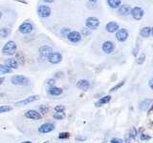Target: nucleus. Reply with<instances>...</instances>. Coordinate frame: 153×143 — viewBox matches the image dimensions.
<instances>
[{"mask_svg":"<svg viewBox=\"0 0 153 143\" xmlns=\"http://www.w3.org/2000/svg\"><path fill=\"white\" fill-rule=\"evenodd\" d=\"M46 84L48 87H53V86H55L56 84V80L54 78H48L46 80Z\"/></svg>","mask_w":153,"mask_h":143,"instance_id":"37","label":"nucleus"},{"mask_svg":"<svg viewBox=\"0 0 153 143\" xmlns=\"http://www.w3.org/2000/svg\"><path fill=\"white\" fill-rule=\"evenodd\" d=\"M24 116L28 119H32V120H39L42 117L41 114L38 112H36V110H28V111L24 114Z\"/></svg>","mask_w":153,"mask_h":143,"instance_id":"11","label":"nucleus"},{"mask_svg":"<svg viewBox=\"0 0 153 143\" xmlns=\"http://www.w3.org/2000/svg\"><path fill=\"white\" fill-rule=\"evenodd\" d=\"M16 51H17V46L16 44V42L13 40L7 41L2 48V54L5 55H9V56L16 55Z\"/></svg>","mask_w":153,"mask_h":143,"instance_id":"1","label":"nucleus"},{"mask_svg":"<svg viewBox=\"0 0 153 143\" xmlns=\"http://www.w3.org/2000/svg\"><path fill=\"white\" fill-rule=\"evenodd\" d=\"M13 107L10 106V105H2L0 106V114H3V113H8L10 111H12Z\"/></svg>","mask_w":153,"mask_h":143,"instance_id":"27","label":"nucleus"},{"mask_svg":"<svg viewBox=\"0 0 153 143\" xmlns=\"http://www.w3.org/2000/svg\"><path fill=\"white\" fill-rule=\"evenodd\" d=\"M4 81H5V77L4 76H1V77H0V85H2L4 83Z\"/></svg>","mask_w":153,"mask_h":143,"instance_id":"43","label":"nucleus"},{"mask_svg":"<svg viewBox=\"0 0 153 143\" xmlns=\"http://www.w3.org/2000/svg\"><path fill=\"white\" fill-rule=\"evenodd\" d=\"M71 32V29L69 28H62L61 30H60V35L63 36V37H66L67 35H68V33Z\"/></svg>","mask_w":153,"mask_h":143,"instance_id":"32","label":"nucleus"},{"mask_svg":"<svg viewBox=\"0 0 153 143\" xmlns=\"http://www.w3.org/2000/svg\"><path fill=\"white\" fill-rule=\"evenodd\" d=\"M13 73V70L9 69L7 66L4 64H0V74H11Z\"/></svg>","mask_w":153,"mask_h":143,"instance_id":"25","label":"nucleus"},{"mask_svg":"<svg viewBox=\"0 0 153 143\" xmlns=\"http://www.w3.org/2000/svg\"><path fill=\"white\" fill-rule=\"evenodd\" d=\"M130 14L135 20H141L143 16V14H145V12H143V10L141 7H135L131 10Z\"/></svg>","mask_w":153,"mask_h":143,"instance_id":"12","label":"nucleus"},{"mask_svg":"<svg viewBox=\"0 0 153 143\" xmlns=\"http://www.w3.org/2000/svg\"><path fill=\"white\" fill-rule=\"evenodd\" d=\"M76 88L83 91V92H86L90 88V82L87 79H79L76 82Z\"/></svg>","mask_w":153,"mask_h":143,"instance_id":"19","label":"nucleus"},{"mask_svg":"<svg viewBox=\"0 0 153 143\" xmlns=\"http://www.w3.org/2000/svg\"><path fill=\"white\" fill-rule=\"evenodd\" d=\"M131 10L132 8L129 6V5H121L119 8H118V13L120 15H123V16H127L130 14L131 13Z\"/></svg>","mask_w":153,"mask_h":143,"instance_id":"16","label":"nucleus"},{"mask_svg":"<svg viewBox=\"0 0 153 143\" xmlns=\"http://www.w3.org/2000/svg\"><path fill=\"white\" fill-rule=\"evenodd\" d=\"M102 49L103 51L104 54H106V55H109V54H111V52L114 51L115 49V45H114V43L112 41H104L102 43Z\"/></svg>","mask_w":153,"mask_h":143,"instance_id":"14","label":"nucleus"},{"mask_svg":"<svg viewBox=\"0 0 153 143\" xmlns=\"http://www.w3.org/2000/svg\"><path fill=\"white\" fill-rule=\"evenodd\" d=\"M152 103H153V100L151 98H146L140 103V105H139V109H140L141 111H143V112H146L150 108Z\"/></svg>","mask_w":153,"mask_h":143,"instance_id":"18","label":"nucleus"},{"mask_svg":"<svg viewBox=\"0 0 153 143\" xmlns=\"http://www.w3.org/2000/svg\"><path fill=\"white\" fill-rule=\"evenodd\" d=\"M38 99H39V97H38V95H31V97H27L25 99L16 102V103H14V105L17 106V107H19V106H26V105L35 102V101H36V100H38Z\"/></svg>","mask_w":153,"mask_h":143,"instance_id":"10","label":"nucleus"},{"mask_svg":"<svg viewBox=\"0 0 153 143\" xmlns=\"http://www.w3.org/2000/svg\"><path fill=\"white\" fill-rule=\"evenodd\" d=\"M88 1H90V2H93V3H95V2H97L98 0H88Z\"/></svg>","mask_w":153,"mask_h":143,"instance_id":"47","label":"nucleus"},{"mask_svg":"<svg viewBox=\"0 0 153 143\" xmlns=\"http://www.w3.org/2000/svg\"><path fill=\"white\" fill-rule=\"evenodd\" d=\"M111 143H123V141L121 139V138H118V137H114L112 138L111 140H110Z\"/></svg>","mask_w":153,"mask_h":143,"instance_id":"38","label":"nucleus"},{"mask_svg":"<svg viewBox=\"0 0 153 143\" xmlns=\"http://www.w3.org/2000/svg\"><path fill=\"white\" fill-rule=\"evenodd\" d=\"M100 24V19L95 17V16H90V17H87L85 20V27L88 28L89 30H96V29H98L99 26Z\"/></svg>","mask_w":153,"mask_h":143,"instance_id":"4","label":"nucleus"},{"mask_svg":"<svg viewBox=\"0 0 153 143\" xmlns=\"http://www.w3.org/2000/svg\"><path fill=\"white\" fill-rule=\"evenodd\" d=\"M116 38L120 42H124L128 38V32L126 29H119L116 32Z\"/></svg>","mask_w":153,"mask_h":143,"instance_id":"13","label":"nucleus"},{"mask_svg":"<svg viewBox=\"0 0 153 143\" xmlns=\"http://www.w3.org/2000/svg\"><path fill=\"white\" fill-rule=\"evenodd\" d=\"M43 143H49V141L47 140V141H44V142H43Z\"/></svg>","mask_w":153,"mask_h":143,"instance_id":"49","label":"nucleus"},{"mask_svg":"<svg viewBox=\"0 0 153 143\" xmlns=\"http://www.w3.org/2000/svg\"><path fill=\"white\" fill-rule=\"evenodd\" d=\"M36 12H37V14L39 17L48 18L49 16H51L52 9L50 6H48L46 4H40V5H38L36 8Z\"/></svg>","mask_w":153,"mask_h":143,"instance_id":"2","label":"nucleus"},{"mask_svg":"<svg viewBox=\"0 0 153 143\" xmlns=\"http://www.w3.org/2000/svg\"><path fill=\"white\" fill-rule=\"evenodd\" d=\"M140 35L143 37H149V35H151V28L150 27H143L140 32Z\"/></svg>","mask_w":153,"mask_h":143,"instance_id":"24","label":"nucleus"},{"mask_svg":"<svg viewBox=\"0 0 153 143\" xmlns=\"http://www.w3.org/2000/svg\"><path fill=\"white\" fill-rule=\"evenodd\" d=\"M38 109H39V114H46L48 112H49V107H48L47 106V105H44V104H43V105H40V106H39V108H38Z\"/></svg>","mask_w":153,"mask_h":143,"instance_id":"28","label":"nucleus"},{"mask_svg":"<svg viewBox=\"0 0 153 143\" xmlns=\"http://www.w3.org/2000/svg\"><path fill=\"white\" fill-rule=\"evenodd\" d=\"M145 60H146V55L142 54L140 56L138 57V59H137V63H138L139 65H141V64H143V62H145Z\"/></svg>","mask_w":153,"mask_h":143,"instance_id":"36","label":"nucleus"},{"mask_svg":"<svg viewBox=\"0 0 153 143\" xmlns=\"http://www.w3.org/2000/svg\"><path fill=\"white\" fill-rule=\"evenodd\" d=\"M5 66H7L9 69L11 70H16L18 68V62L16 58L13 57H9L5 60Z\"/></svg>","mask_w":153,"mask_h":143,"instance_id":"17","label":"nucleus"},{"mask_svg":"<svg viewBox=\"0 0 153 143\" xmlns=\"http://www.w3.org/2000/svg\"><path fill=\"white\" fill-rule=\"evenodd\" d=\"M70 137V133L68 132H61L59 135V139H67Z\"/></svg>","mask_w":153,"mask_h":143,"instance_id":"31","label":"nucleus"},{"mask_svg":"<svg viewBox=\"0 0 153 143\" xmlns=\"http://www.w3.org/2000/svg\"><path fill=\"white\" fill-rule=\"evenodd\" d=\"M64 114L63 113H55L54 116H53V117H54V119H56V120H62V119L64 118Z\"/></svg>","mask_w":153,"mask_h":143,"instance_id":"30","label":"nucleus"},{"mask_svg":"<svg viewBox=\"0 0 153 143\" xmlns=\"http://www.w3.org/2000/svg\"><path fill=\"white\" fill-rule=\"evenodd\" d=\"M148 85H149L150 89L153 90V78H151V79L149 80V82H148Z\"/></svg>","mask_w":153,"mask_h":143,"instance_id":"42","label":"nucleus"},{"mask_svg":"<svg viewBox=\"0 0 153 143\" xmlns=\"http://www.w3.org/2000/svg\"><path fill=\"white\" fill-rule=\"evenodd\" d=\"M54 110L56 113H63L65 111V106L64 105H56Z\"/></svg>","mask_w":153,"mask_h":143,"instance_id":"33","label":"nucleus"},{"mask_svg":"<svg viewBox=\"0 0 153 143\" xmlns=\"http://www.w3.org/2000/svg\"><path fill=\"white\" fill-rule=\"evenodd\" d=\"M86 139V137L84 136H76V141H84Z\"/></svg>","mask_w":153,"mask_h":143,"instance_id":"41","label":"nucleus"},{"mask_svg":"<svg viewBox=\"0 0 153 143\" xmlns=\"http://www.w3.org/2000/svg\"><path fill=\"white\" fill-rule=\"evenodd\" d=\"M63 76V73L62 72H56V73L55 74V77L56 78H60Z\"/></svg>","mask_w":153,"mask_h":143,"instance_id":"40","label":"nucleus"},{"mask_svg":"<svg viewBox=\"0 0 153 143\" xmlns=\"http://www.w3.org/2000/svg\"><path fill=\"white\" fill-rule=\"evenodd\" d=\"M16 59L17 60L18 64L20 63V65H23L25 63V56H24L22 52H16Z\"/></svg>","mask_w":153,"mask_h":143,"instance_id":"23","label":"nucleus"},{"mask_svg":"<svg viewBox=\"0 0 153 143\" xmlns=\"http://www.w3.org/2000/svg\"><path fill=\"white\" fill-rule=\"evenodd\" d=\"M43 2H45V3H53L55 1V0H42Z\"/></svg>","mask_w":153,"mask_h":143,"instance_id":"44","label":"nucleus"},{"mask_svg":"<svg viewBox=\"0 0 153 143\" xmlns=\"http://www.w3.org/2000/svg\"><path fill=\"white\" fill-rule=\"evenodd\" d=\"M119 29H120L119 24L114 21H110L105 25V30L108 32H117Z\"/></svg>","mask_w":153,"mask_h":143,"instance_id":"20","label":"nucleus"},{"mask_svg":"<svg viewBox=\"0 0 153 143\" xmlns=\"http://www.w3.org/2000/svg\"><path fill=\"white\" fill-rule=\"evenodd\" d=\"M90 33H91V30H89L88 28L84 27V28L81 29V32H80V35H83V36H88V35H90Z\"/></svg>","mask_w":153,"mask_h":143,"instance_id":"34","label":"nucleus"},{"mask_svg":"<svg viewBox=\"0 0 153 143\" xmlns=\"http://www.w3.org/2000/svg\"><path fill=\"white\" fill-rule=\"evenodd\" d=\"M21 143H33L32 141H29V140H26V141H23V142H21Z\"/></svg>","mask_w":153,"mask_h":143,"instance_id":"45","label":"nucleus"},{"mask_svg":"<svg viewBox=\"0 0 153 143\" xmlns=\"http://www.w3.org/2000/svg\"><path fill=\"white\" fill-rule=\"evenodd\" d=\"M137 136V130L135 127H132V129L130 130V132H129V137L131 138V139H134V138L136 137Z\"/></svg>","mask_w":153,"mask_h":143,"instance_id":"35","label":"nucleus"},{"mask_svg":"<svg viewBox=\"0 0 153 143\" xmlns=\"http://www.w3.org/2000/svg\"><path fill=\"white\" fill-rule=\"evenodd\" d=\"M38 52H39L40 57H43V58H47L52 52H53V48L49 45H43L40 46L39 49H38Z\"/></svg>","mask_w":153,"mask_h":143,"instance_id":"8","label":"nucleus"},{"mask_svg":"<svg viewBox=\"0 0 153 143\" xmlns=\"http://www.w3.org/2000/svg\"><path fill=\"white\" fill-rule=\"evenodd\" d=\"M33 31V23L30 21H24L22 22L18 27V32L22 33V35H29Z\"/></svg>","mask_w":153,"mask_h":143,"instance_id":"3","label":"nucleus"},{"mask_svg":"<svg viewBox=\"0 0 153 143\" xmlns=\"http://www.w3.org/2000/svg\"><path fill=\"white\" fill-rule=\"evenodd\" d=\"M107 4L108 6L111 9H118L121 6V0H107Z\"/></svg>","mask_w":153,"mask_h":143,"instance_id":"22","label":"nucleus"},{"mask_svg":"<svg viewBox=\"0 0 153 143\" xmlns=\"http://www.w3.org/2000/svg\"><path fill=\"white\" fill-rule=\"evenodd\" d=\"M2 16H3V13H2L1 11H0V19L2 18Z\"/></svg>","mask_w":153,"mask_h":143,"instance_id":"46","label":"nucleus"},{"mask_svg":"<svg viewBox=\"0 0 153 143\" xmlns=\"http://www.w3.org/2000/svg\"><path fill=\"white\" fill-rule=\"evenodd\" d=\"M140 139L141 140H148V139H150V136L147 135H145V133H142L140 136Z\"/></svg>","mask_w":153,"mask_h":143,"instance_id":"39","label":"nucleus"},{"mask_svg":"<svg viewBox=\"0 0 153 143\" xmlns=\"http://www.w3.org/2000/svg\"><path fill=\"white\" fill-rule=\"evenodd\" d=\"M66 38L69 42L74 43L75 44V43H79L81 40V35L78 31H71L68 33V35L66 36Z\"/></svg>","mask_w":153,"mask_h":143,"instance_id":"7","label":"nucleus"},{"mask_svg":"<svg viewBox=\"0 0 153 143\" xmlns=\"http://www.w3.org/2000/svg\"><path fill=\"white\" fill-rule=\"evenodd\" d=\"M55 129H56V126L54 124L50 123V122H46L39 126V128H38V132L40 133H48L53 132Z\"/></svg>","mask_w":153,"mask_h":143,"instance_id":"9","label":"nucleus"},{"mask_svg":"<svg viewBox=\"0 0 153 143\" xmlns=\"http://www.w3.org/2000/svg\"><path fill=\"white\" fill-rule=\"evenodd\" d=\"M124 85V80H123V81H121L120 83H118L117 85H115L114 87H112L111 89L109 90V92L110 93H113V92H115V91H117L118 89H120L121 87H123V86Z\"/></svg>","mask_w":153,"mask_h":143,"instance_id":"29","label":"nucleus"},{"mask_svg":"<svg viewBox=\"0 0 153 143\" xmlns=\"http://www.w3.org/2000/svg\"><path fill=\"white\" fill-rule=\"evenodd\" d=\"M151 35H153V28H151Z\"/></svg>","mask_w":153,"mask_h":143,"instance_id":"48","label":"nucleus"},{"mask_svg":"<svg viewBox=\"0 0 153 143\" xmlns=\"http://www.w3.org/2000/svg\"><path fill=\"white\" fill-rule=\"evenodd\" d=\"M62 55L60 54V52H53L52 54L47 57L46 60L49 62V63L51 64H54V65H56L60 63V62L62 61Z\"/></svg>","mask_w":153,"mask_h":143,"instance_id":"6","label":"nucleus"},{"mask_svg":"<svg viewBox=\"0 0 153 143\" xmlns=\"http://www.w3.org/2000/svg\"><path fill=\"white\" fill-rule=\"evenodd\" d=\"M110 100H111V95H104V97H100L97 102L95 103L96 107H102L104 104H107Z\"/></svg>","mask_w":153,"mask_h":143,"instance_id":"21","label":"nucleus"},{"mask_svg":"<svg viewBox=\"0 0 153 143\" xmlns=\"http://www.w3.org/2000/svg\"><path fill=\"white\" fill-rule=\"evenodd\" d=\"M62 93H63V90L59 87H56V86L48 87L47 89V94L51 97H59V95L62 94Z\"/></svg>","mask_w":153,"mask_h":143,"instance_id":"15","label":"nucleus"},{"mask_svg":"<svg viewBox=\"0 0 153 143\" xmlns=\"http://www.w3.org/2000/svg\"><path fill=\"white\" fill-rule=\"evenodd\" d=\"M10 33H11V29L9 28H1L0 29V36L5 38L10 35Z\"/></svg>","mask_w":153,"mask_h":143,"instance_id":"26","label":"nucleus"},{"mask_svg":"<svg viewBox=\"0 0 153 143\" xmlns=\"http://www.w3.org/2000/svg\"><path fill=\"white\" fill-rule=\"evenodd\" d=\"M11 81L13 85L25 86L29 84V78L22 74H16L11 78Z\"/></svg>","mask_w":153,"mask_h":143,"instance_id":"5","label":"nucleus"}]
</instances>
